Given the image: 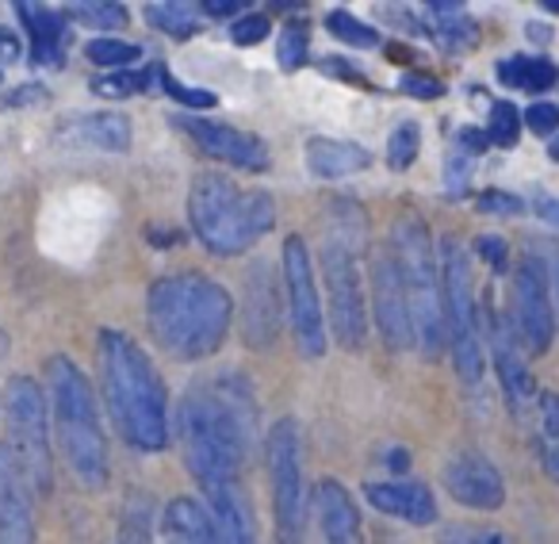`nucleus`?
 I'll use <instances>...</instances> for the list:
<instances>
[{
  "label": "nucleus",
  "mask_w": 559,
  "mask_h": 544,
  "mask_svg": "<svg viewBox=\"0 0 559 544\" xmlns=\"http://www.w3.org/2000/svg\"><path fill=\"white\" fill-rule=\"evenodd\" d=\"M180 445L188 472L203 498L241 487V468L257 437V395L241 372H218L200 380L180 399Z\"/></svg>",
  "instance_id": "1"
},
{
  "label": "nucleus",
  "mask_w": 559,
  "mask_h": 544,
  "mask_svg": "<svg viewBox=\"0 0 559 544\" xmlns=\"http://www.w3.org/2000/svg\"><path fill=\"white\" fill-rule=\"evenodd\" d=\"M146 322L154 342L177 360H203L218 353L234 322V299L203 272L162 276L146 296Z\"/></svg>",
  "instance_id": "2"
},
{
  "label": "nucleus",
  "mask_w": 559,
  "mask_h": 544,
  "mask_svg": "<svg viewBox=\"0 0 559 544\" xmlns=\"http://www.w3.org/2000/svg\"><path fill=\"white\" fill-rule=\"evenodd\" d=\"M100 380L104 403H108L123 441L142 452H162L169 445V399H165V383L146 350L119 330H104Z\"/></svg>",
  "instance_id": "3"
},
{
  "label": "nucleus",
  "mask_w": 559,
  "mask_h": 544,
  "mask_svg": "<svg viewBox=\"0 0 559 544\" xmlns=\"http://www.w3.org/2000/svg\"><path fill=\"white\" fill-rule=\"evenodd\" d=\"M365 246V211L353 200H334L322 238V284H326V322L334 330V342L345 350H360L368 338Z\"/></svg>",
  "instance_id": "4"
},
{
  "label": "nucleus",
  "mask_w": 559,
  "mask_h": 544,
  "mask_svg": "<svg viewBox=\"0 0 559 544\" xmlns=\"http://www.w3.org/2000/svg\"><path fill=\"white\" fill-rule=\"evenodd\" d=\"M188 218L203 249L238 257L276 226V203L269 192H246L223 173H200L188 192Z\"/></svg>",
  "instance_id": "5"
},
{
  "label": "nucleus",
  "mask_w": 559,
  "mask_h": 544,
  "mask_svg": "<svg viewBox=\"0 0 559 544\" xmlns=\"http://www.w3.org/2000/svg\"><path fill=\"white\" fill-rule=\"evenodd\" d=\"M47 383L58 449H62L66 464L85 487H104L108 483V441H104L93 383L70 357L47 360Z\"/></svg>",
  "instance_id": "6"
},
{
  "label": "nucleus",
  "mask_w": 559,
  "mask_h": 544,
  "mask_svg": "<svg viewBox=\"0 0 559 544\" xmlns=\"http://www.w3.org/2000/svg\"><path fill=\"white\" fill-rule=\"evenodd\" d=\"M388 246L395 253L399 276H403L414 345L426 357H437L449 345V334H444V288L433 234H429V226L418 215H399L395 226H391Z\"/></svg>",
  "instance_id": "7"
},
{
  "label": "nucleus",
  "mask_w": 559,
  "mask_h": 544,
  "mask_svg": "<svg viewBox=\"0 0 559 544\" xmlns=\"http://www.w3.org/2000/svg\"><path fill=\"white\" fill-rule=\"evenodd\" d=\"M441 288H444V334H449L452 365L460 380L479 383L483 380V319L479 299H475L472 281V253L460 238L441 241Z\"/></svg>",
  "instance_id": "8"
},
{
  "label": "nucleus",
  "mask_w": 559,
  "mask_h": 544,
  "mask_svg": "<svg viewBox=\"0 0 559 544\" xmlns=\"http://www.w3.org/2000/svg\"><path fill=\"white\" fill-rule=\"evenodd\" d=\"M4 418H9V457L16 460L27 487L47 495L55 457H50V422H47V395L32 376H12L4 383Z\"/></svg>",
  "instance_id": "9"
},
{
  "label": "nucleus",
  "mask_w": 559,
  "mask_h": 544,
  "mask_svg": "<svg viewBox=\"0 0 559 544\" xmlns=\"http://www.w3.org/2000/svg\"><path fill=\"white\" fill-rule=\"evenodd\" d=\"M264 472L272 490L276 544L304 541V437L292 418H280L264 437Z\"/></svg>",
  "instance_id": "10"
},
{
  "label": "nucleus",
  "mask_w": 559,
  "mask_h": 544,
  "mask_svg": "<svg viewBox=\"0 0 559 544\" xmlns=\"http://www.w3.org/2000/svg\"><path fill=\"white\" fill-rule=\"evenodd\" d=\"M280 281L288 292V322L296 345L304 357H322L326 353V304L319 296V281H314V261L311 249L299 234L284 241L280 253Z\"/></svg>",
  "instance_id": "11"
},
{
  "label": "nucleus",
  "mask_w": 559,
  "mask_h": 544,
  "mask_svg": "<svg viewBox=\"0 0 559 544\" xmlns=\"http://www.w3.org/2000/svg\"><path fill=\"white\" fill-rule=\"evenodd\" d=\"M510 327L518 334L521 350L540 357L556 342V304H551V276L548 261L528 249L513 269L510 288Z\"/></svg>",
  "instance_id": "12"
},
{
  "label": "nucleus",
  "mask_w": 559,
  "mask_h": 544,
  "mask_svg": "<svg viewBox=\"0 0 559 544\" xmlns=\"http://www.w3.org/2000/svg\"><path fill=\"white\" fill-rule=\"evenodd\" d=\"M483 345H490L495 372H498V383H502V395H506V403H510V411L518 414V418H528L540 391H536L533 368H528V353L521 350L510 319H502V315H490L487 330H483Z\"/></svg>",
  "instance_id": "13"
},
{
  "label": "nucleus",
  "mask_w": 559,
  "mask_h": 544,
  "mask_svg": "<svg viewBox=\"0 0 559 544\" xmlns=\"http://www.w3.org/2000/svg\"><path fill=\"white\" fill-rule=\"evenodd\" d=\"M368 281H372V319H376V327H380V338L391 345V350H406V345H414L403 276H399V264H395L391 246H383L380 253L372 257Z\"/></svg>",
  "instance_id": "14"
},
{
  "label": "nucleus",
  "mask_w": 559,
  "mask_h": 544,
  "mask_svg": "<svg viewBox=\"0 0 559 544\" xmlns=\"http://www.w3.org/2000/svg\"><path fill=\"white\" fill-rule=\"evenodd\" d=\"M177 123L185 127L188 139H195V146L207 157H215V162H226L246 173L269 169V146H264L257 134L241 131V127H230V123H215V119H200V116H180Z\"/></svg>",
  "instance_id": "15"
},
{
  "label": "nucleus",
  "mask_w": 559,
  "mask_h": 544,
  "mask_svg": "<svg viewBox=\"0 0 559 544\" xmlns=\"http://www.w3.org/2000/svg\"><path fill=\"white\" fill-rule=\"evenodd\" d=\"M444 490L467 510H498L506 502L502 472L483 452H460L444 468Z\"/></svg>",
  "instance_id": "16"
},
{
  "label": "nucleus",
  "mask_w": 559,
  "mask_h": 544,
  "mask_svg": "<svg viewBox=\"0 0 559 544\" xmlns=\"http://www.w3.org/2000/svg\"><path fill=\"white\" fill-rule=\"evenodd\" d=\"M276 292V272L269 261H257L246 276V299H241V334L249 345H272L280 334V319H284Z\"/></svg>",
  "instance_id": "17"
},
{
  "label": "nucleus",
  "mask_w": 559,
  "mask_h": 544,
  "mask_svg": "<svg viewBox=\"0 0 559 544\" xmlns=\"http://www.w3.org/2000/svg\"><path fill=\"white\" fill-rule=\"evenodd\" d=\"M0 544H35L32 487L9 449H0Z\"/></svg>",
  "instance_id": "18"
},
{
  "label": "nucleus",
  "mask_w": 559,
  "mask_h": 544,
  "mask_svg": "<svg viewBox=\"0 0 559 544\" xmlns=\"http://www.w3.org/2000/svg\"><path fill=\"white\" fill-rule=\"evenodd\" d=\"M368 502L388 518H399L406 525H433L437 521V498L426 483L418 480H391V483H368Z\"/></svg>",
  "instance_id": "19"
},
{
  "label": "nucleus",
  "mask_w": 559,
  "mask_h": 544,
  "mask_svg": "<svg viewBox=\"0 0 559 544\" xmlns=\"http://www.w3.org/2000/svg\"><path fill=\"white\" fill-rule=\"evenodd\" d=\"M314 513H319L322 544H365L357 502L337 480H322L314 487Z\"/></svg>",
  "instance_id": "20"
},
{
  "label": "nucleus",
  "mask_w": 559,
  "mask_h": 544,
  "mask_svg": "<svg viewBox=\"0 0 559 544\" xmlns=\"http://www.w3.org/2000/svg\"><path fill=\"white\" fill-rule=\"evenodd\" d=\"M372 165V154L357 142L345 139H307V169L322 180H342L353 177V173L368 169Z\"/></svg>",
  "instance_id": "21"
},
{
  "label": "nucleus",
  "mask_w": 559,
  "mask_h": 544,
  "mask_svg": "<svg viewBox=\"0 0 559 544\" xmlns=\"http://www.w3.org/2000/svg\"><path fill=\"white\" fill-rule=\"evenodd\" d=\"M20 20L27 24L32 35V58L39 66H62L66 62V16L55 9H43V4H20Z\"/></svg>",
  "instance_id": "22"
},
{
  "label": "nucleus",
  "mask_w": 559,
  "mask_h": 544,
  "mask_svg": "<svg viewBox=\"0 0 559 544\" xmlns=\"http://www.w3.org/2000/svg\"><path fill=\"white\" fill-rule=\"evenodd\" d=\"M165 536L169 544H218L215 525L195 498H173L165 506Z\"/></svg>",
  "instance_id": "23"
},
{
  "label": "nucleus",
  "mask_w": 559,
  "mask_h": 544,
  "mask_svg": "<svg viewBox=\"0 0 559 544\" xmlns=\"http://www.w3.org/2000/svg\"><path fill=\"white\" fill-rule=\"evenodd\" d=\"M498 81L506 88H521V93H548L551 85L559 81V70L540 55H518V58H506L498 62Z\"/></svg>",
  "instance_id": "24"
},
{
  "label": "nucleus",
  "mask_w": 559,
  "mask_h": 544,
  "mask_svg": "<svg viewBox=\"0 0 559 544\" xmlns=\"http://www.w3.org/2000/svg\"><path fill=\"white\" fill-rule=\"evenodd\" d=\"M78 134L85 142H93L96 150L123 154L131 146V119L123 111H88V116L78 119Z\"/></svg>",
  "instance_id": "25"
},
{
  "label": "nucleus",
  "mask_w": 559,
  "mask_h": 544,
  "mask_svg": "<svg viewBox=\"0 0 559 544\" xmlns=\"http://www.w3.org/2000/svg\"><path fill=\"white\" fill-rule=\"evenodd\" d=\"M146 20L173 39H192L203 24V9L188 0H157V4H146Z\"/></svg>",
  "instance_id": "26"
},
{
  "label": "nucleus",
  "mask_w": 559,
  "mask_h": 544,
  "mask_svg": "<svg viewBox=\"0 0 559 544\" xmlns=\"http://www.w3.org/2000/svg\"><path fill=\"white\" fill-rule=\"evenodd\" d=\"M429 16H433V32L444 47L460 50L475 43V24L464 16L460 0H433V4H429Z\"/></svg>",
  "instance_id": "27"
},
{
  "label": "nucleus",
  "mask_w": 559,
  "mask_h": 544,
  "mask_svg": "<svg viewBox=\"0 0 559 544\" xmlns=\"http://www.w3.org/2000/svg\"><path fill=\"white\" fill-rule=\"evenodd\" d=\"M85 55H88V62H93V66H104L108 73H116V70H131V66L142 58V50L134 47V43H127V39L100 35V39L88 43Z\"/></svg>",
  "instance_id": "28"
},
{
  "label": "nucleus",
  "mask_w": 559,
  "mask_h": 544,
  "mask_svg": "<svg viewBox=\"0 0 559 544\" xmlns=\"http://www.w3.org/2000/svg\"><path fill=\"white\" fill-rule=\"evenodd\" d=\"M150 81H157V70H116V73H100L93 81V93L111 96V100H127V96L146 93Z\"/></svg>",
  "instance_id": "29"
},
{
  "label": "nucleus",
  "mask_w": 559,
  "mask_h": 544,
  "mask_svg": "<svg viewBox=\"0 0 559 544\" xmlns=\"http://www.w3.org/2000/svg\"><path fill=\"white\" fill-rule=\"evenodd\" d=\"M326 32L334 35V39L357 47V50H376V47H380V32H376V27H368L365 20H357L353 12H345V9L330 12V16H326Z\"/></svg>",
  "instance_id": "30"
},
{
  "label": "nucleus",
  "mask_w": 559,
  "mask_h": 544,
  "mask_svg": "<svg viewBox=\"0 0 559 544\" xmlns=\"http://www.w3.org/2000/svg\"><path fill=\"white\" fill-rule=\"evenodd\" d=\"M70 16L85 27H96V32H119L127 24V9L111 4V0H81L70 9Z\"/></svg>",
  "instance_id": "31"
},
{
  "label": "nucleus",
  "mask_w": 559,
  "mask_h": 544,
  "mask_svg": "<svg viewBox=\"0 0 559 544\" xmlns=\"http://www.w3.org/2000/svg\"><path fill=\"white\" fill-rule=\"evenodd\" d=\"M276 58H280V70H284V73L304 70L307 58H311V39H307V24H299V20L284 24V32H280Z\"/></svg>",
  "instance_id": "32"
},
{
  "label": "nucleus",
  "mask_w": 559,
  "mask_h": 544,
  "mask_svg": "<svg viewBox=\"0 0 559 544\" xmlns=\"http://www.w3.org/2000/svg\"><path fill=\"white\" fill-rule=\"evenodd\" d=\"M418 150H421V127L418 123H399L388 139V165L391 169H411L418 162Z\"/></svg>",
  "instance_id": "33"
},
{
  "label": "nucleus",
  "mask_w": 559,
  "mask_h": 544,
  "mask_svg": "<svg viewBox=\"0 0 559 544\" xmlns=\"http://www.w3.org/2000/svg\"><path fill=\"white\" fill-rule=\"evenodd\" d=\"M487 142H495V146H513L521 134V116L518 108H513L510 100H498L490 104V119H487Z\"/></svg>",
  "instance_id": "34"
},
{
  "label": "nucleus",
  "mask_w": 559,
  "mask_h": 544,
  "mask_svg": "<svg viewBox=\"0 0 559 544\" xmlns=\"http://www.w3.org/2000/svg\"><path fill=\"white\" fill-rule=\"evenodd\" d=\"M536 429H540V449L559 445V391H540L536 395Z\"/></svg>",
  "instance_id": "35"
},
{
  "label": "nucleus",
  "mask_w": 559,
  "mask_h": 544,
  "mask_svg": "<svg viewBox=\"0 0 559 544\" xmlns=\"http://www.w3.org/2000/svg\"><path fill=\"white\" fill-rule=\"evenodd\" d=\"M157 85L165 88V93L173 96V100H180V104H188V108H215V93L211 88H192V85H180L173 73H165V70H157Z\"/></svg>",
  "instance_id": "36"
},
{
  "label": "nucleus",
  "mask_w": 559,
  "mask_h": 544,
  "mask_svg": "<svg viewBox=\"0 0 559 544\" xmlns=\"http://www.w3.org/2000/svg\"><path fill=\"white\" fill-rule=\"evenodd\" d=\"M269 16H261V12H241L238 20L230 24V39L238 43V47H257V43L269 39Z\"/></svg>",
  "instance_id": "37"
},
{
  "label": "nucleus",
  "mask_w": 559,
  "mask_h": 544,
  "mask_svg": "<svg viewBox=\"0 0 559 544\" xmlns=\"http://www.w3.org/2000/svg\"><path fill=\"white\" fill-rule=\"evenodd\" d=\"M441 544H506L502 533L495 529H483V525H444L441 529Z\"/></svg>",
  "instance_id": "38"
},
{
  "label": "nucleus",
  "mask_w": 559,
  "mask_h": 544,
  "mask_svg": "<svg viewBox=\"0 0 559 544\" xmlns=\"http://www.w3.org/2000/svg\"><path fill=\"white\" fill-rule=\"evenodd\" d=\"M521 123H525L533 134H556L559 131V108H556V104H548V100H540V104H533L525 116H521Z\"/></svg>",
  "instance_id": "39"
},
{
  "label": "nucleus",
  "mask_w": 559,
  "mask_h": 544,
  "mask_svg": "<svg viewBox=\"0 0 559 544\" xmlns=\"http://www.w3.org/2000/svg\"><path fill=\"white\" fill-rule=\"evenodd\" d=\"M399 88H403L406 96H414V100H437V96L444 93L441 81L429 78V73H403V78H399Z\"/></svg>",
  "instance_id": "40"
},
{
  "label": "nucleus",
  "mask_w": 559,
  "mask_h": 544,
  "mask_svg": "<svg viewBox=\"0 0 559 544\" xmlns=\"http://www.w3.org/2000/svg\"><path fill=\"white\" fill-rule=\"evenodd\" d=\"M475 253H479L495 272H502L506 261H510V246H506L498 234H479V238H475Z\"/></svg>",
  "instance_id": "41"
},
{
  "label": "nucleus",
  "mask_w": 559,
  "mask_h": 544,
  "mask_svg": "<svg viewBox=\"0 0 559 544\" xmlns=\"http://www.w3.org/2000/svg\"><path fill=\"white\" fill-rule=\"evenodd\" d=\"M479 211H487V215H521V211H525V203H521L518 196H510V192L487 188V192L479 196Z\"/></svg>",
  "instance_id": "42"
},
{
  "label": "nucleus",
  "mask_w": 559,
  "mask_h": 544,
  "mask_svg": "<svg viewBox=\"0 0 559 544\" xmlns=\"http://www.w3.org/2000/svg\"><path fill=\"white\" fill-rule=\"evenodd\" d=\"M20 55H24V43H20V35L9 32V27H0V66L16 62Z\"/></svg>",
  "instance_id": "43"
},
{
  "label": "nucleus",
  "mask_w": 559,
  "mask_h": 544,
  "mask_svg": "<svg viewBox=\"0 0 559 544\" xmlns=\"http://www.w3.org/2000/svg\"><path fill=\"white\" fill-rule=\"evenodd\" d=\"M203 16H241V0H203Z\"/></svg>",
  "instance_id": "44"
},
{
  "label": "nucleus",
  "mask_w": 559,
  "mask_h": 544,
  "mask_svg": "<svg viewBox=\"0 0 559 544\" xmlns=\"http://www.w3.org/2000/svg\"><path fill=\"white\" fill-rule=\"evenodd\" d=\"M43 96H47V88H43V85H24V88H16V93L9 96V104H39Z\"/></svg>",
  "instance_id": "45"
},
{
  "label": "nucleus",
  "mask_w": 559,
  "mask_h": 544,
  "mask_svg": "<svg viewBox=\"0 0 559 544\" xmlns=\"http://www.w3.org/2000/svg\"><path fill=\"white\" fill-rule=\"evenodd\" d=\"M536 215L548 218L551 226H559V200H551V196H544V200H536Z\"/></svg>",
  "instance_id": "46"
},
{
  "label": "nucleus",
  "mask_w": 559,
  "mask_h": 544,
  "mask_svg": "<svg viewBox=\"0 0 559 544\" xmlns=\"http://www.w3.org/2000/svg\"><path fill=\"white\" fill-rule=\"evenodd\" d=\"M540 460H544V472H548V480L559 483V445H556V449H540Z\"/></svg>",
  "instance_id": "47"
},
{
  "label": "nucleus",
  "mask_w": 559,
  "mask_h": 544,
  "mask_svg": "<svg viewBox=\"0 0 559 544\" xmlns=\"http://www.w3.org/2000/svg\"><path fill=\"white\" fill-rule=\"evenodd\" d=\"M388 468H391V472H406V468H411V452H406V449H391L388 452Z\"/></svg>",
  "instance_id": "48"
},
{
  "label": "nucleus",
  "mask_w": 559,
  "mask_h": 544,
  "mask_svg": "<svg viewBox=\"0 0 559 544\" xmlns=\"http://www.w3.org/2000/svg\"><path fill=\"white\" fill-rule=\"evenodd\" d=\"M548 154H551V162H559V134L551 139V146H548Z\"/></svg>",
  "instance_id": "49"
}]
</instances>
